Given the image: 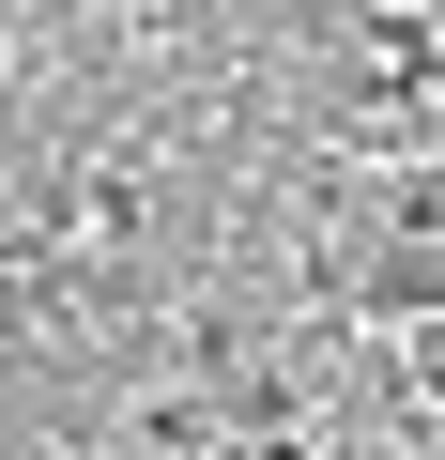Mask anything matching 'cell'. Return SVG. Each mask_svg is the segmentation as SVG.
Segmentation results:
<instances>
[{
	"mask_svg": "<svg viewBox=\"0 0 445 460\" xmlns=\"http://www.w3.org/2000/svg\"><path fill=\"white\" fill-rule=\"evenodd\" d=\"M0 460H93V445H47V429H31V445H0Z\"/></svg>",
	"mask_w": 445,
	"mask_h": 460,
	"instance_id": "1",
	"label": "cell"
},
{
	"mask_svg": "<svg viewBox=\"0 0 445 460\" xmlns=\"http://www.w3.org/2000/svg\"><path fill=\"white\" fill-rule=\"evenodd\" d=\"M231 16H246V0H231Z\"/></svg>",
	"mask_w": 445,
	"mask_h": 460,
	"instance_id": "2",
	"label": "cell"
}]
</instances>
